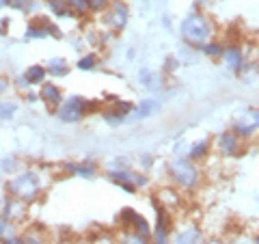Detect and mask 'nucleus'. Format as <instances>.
<instances>
[{
	"mask_svg": "<svg viewBox=\"0 0 259 244\" xmlns=\"http://www.w3.org/2000/svg\"><path fill=\"white\" fill-rule=\"evenodd\" d=\"M3 190L7 192V197H13V199H20L24 203H32L41 201L44 197V190H46V184H44V175L35 169H20L15 175H11L9 180L5 182Z\"/></svg>",
	"mask_w": 259,
	"mask_h": 244,
	"instance_id": "f257e3e1",
	"label": "nucleus"
},
{
	"mask_svg": "<svg viewBox=\"0 0 259 244\" xmlns=\"http://www.w3.org/2000/svg\"><path fill=\"white\" fill-rule=\"evenodd\" d=\"M0 26L7 30V26H9V18H3V20H0Z\"/></svg>",
	"mask_w": 259,
	"mask_h": 244,
	"instance_id": "79ce46f5",
	"label": "nucleus"
},
{
	"mask_svg": "<svg viewBox=\"0 0 259 244\" xmlns=\"http://www.w3.org/2000/svg\"><path fill=\"white\" fill-rule=\"evenodd\" d=\"M22 238L26 244H52L50 238L46 235V229H39V225H30L24 229Z\"/></svg>",
	"mask_w": 259,
	"mask_h": 244,
	"instance_id": "6ab92c4d",
	"label": "nucleus"
},
{
	"mask_svg": "<svg viewBox=\"0 0 259 244\" xmlns=\"http://www.w3.org/2000/svg\"><path fill=\"white\" fill-rule=\"evenodd\" d=\"M97 63H100V56L97 52H89V54H82L76 63V69L78 71H93L97 67Z\"/></svg>",
	"mask_w": 259,
	"mask_h": 244,
	"instance_id": "4be33fe9",
	"label": "nucleus"
},
{
	"mask_svg": "<svg viewBox=\"0 0 259 244\" xmlns=\"http://www.w3.org/2000/svg\"><path fill=\"white\" fill-rule=\"evenodd\" d=\"M203 242H205L203 231H201L199 227L190 225V227H186V229H182L180 233H177L171 244H203Z\"/></svg>",
	"mask_w": 259,
	"mask_h": 244,
	"instance_id": "f3484780",
	"label": "nucleus"
},
{
	"mask_svg": "<svg viewBox=\"0 0 259 244\" xmlns=\"http://www.w3.org/2000/svg\"><path fill=\"white\" fill-rule=\"evenodd\" d=\"M87 5H89V13H102L108 9L110 0H87Z\"/></svg>",
	"mask_w": 259,
	"mask_h": 244,
	"instance_id": "473e14b6",
	"label": "nucleus"
},
{
	"mask_svg": "<svg viewBox=\"0 0 259 244\" xmlns=\"http://www.w3.org/2000/svg\"><path fill=\"white\" fill-rule=\"evenodd\" d=\"M207 153H209V141L207 138H201V141H197L192 145V147L188 149V160H203L207 158Z\"/></svg>",
	"mask_w": 259,
	"mask_h": 244,
	"instance_id": "412c9836",
	"label": "nucleus"
},
{
	"mask_svg": "<svg viewBox=\"0 0 259 244\" xmlns=\"http://www.w3.org/2000/svg\"><path fill=\"white\" fill-rule=\"evenodd\" d=\"M141 165H143L145 169H149V167L153 165V156H143V160H141Z\"/></svg>",
	"mask_w": 259,
	"mask_h": 244,
	"instance_id": "ea45409f",
	"label": "nucleus"
},
{
	"mask_svg": "<svg viewBox=\"0 0 259 244\" xmlns=\"http://www.w3.org/2000/svg\"><path fill=\"white\" fill-rule=\"evenodd\" d=\"M177 65H180V61H177L175 56H168V59H166V67H164V71H168V74H171V71H175V69H177Z\"/></svg>",
	"mask_w": 259,
	"mask_h": 244,
	"instance_id": "c9c22d12",
	"label": "nucleus"
},
{
	"mask_svg": "<svg viewBox=\"0 0 259 244\" xmlns=\"http://www.w3.org/2000/svg\"><path fill=\"white\" fill-rule=\"evenodd\" d=\"M102 117H104V121H106L108 126H121V124H125V117H123V115H119L115 108L104 110V112H102Z\"/></svg>",
	"mask_w": 259,
	"mask_h": 244,
	"instance_id": "7c9ffc66",
	"label": "nucleus"
},
{
	"mask_svg": "<svg viewBox=\"0 0 259 244\" xmlns=\"http://www.w3.org/2000/svg\"><path fill=\"white\" fill-rule=\"evenodd\" d=\"M11 80H13V89H15V91H20V93L30 91V85H28V80L24 78V74H20L18 78H11Z\"/></svg>",
	"mask_w": 259,
	"mask_h": 244,
	"instance_id": "f704fd0d",
	"label": "nucleus"
},
{
	"mask_svg": "<svg viewBox=\"0 0 259 244\" xmlns=\"http://www.w3.org/2000/svg\"><path fill=\"white\" fill-rule=\"evenodd\" d=\"M203 244H227V242L221 240V238H212V240H207V242H203Z\"/></svg>",
	"mask_w": 259,
	"mask_h": 244,
	"instance_id": "a19ab883",
	"label": "nucleus"
},
{
	"mask_svg": "<svg viewBox=\"0 0 259 244\" xmlns=\"http://www.w3.org/2000/svg\"><path fill=\"white\" fill-rule=\"evenodd\" d=\"M139 83L143 85V87H147V89H158V76L153 74L151 69H141L139 71Z\"/></svg>",
	"mask_w": 259,
	"mask_h": 244,
	"instance_id": "cd10ccee",
	"label": "nucleus"
},
{
	"mask_svg": "<svg viewBox=\"0 0 259 244\" xmlns=\"http://www.w3.org/2000/svg\"><path fill=\"white\" fill-rule=\"evenodd\" d=\"M3 244H26V242H24V238H22V233H18V235H13V238H9V240H5Z\"/></svg>",
	"mask_w": 259,
	"mask_h": 244,
	"instance_id": "4c0bfd02",
	"label": "nucleus"
},
{
	"mask_svg": "<svg viewBox=\"0 0 259 244\" xmlns=\"http://www.w3.org/2000/svg\"><path fill=\"white\" fill-rule=\"evenodd\" d=\"M5 7H7V0H0V11H3Z\"/></svg>",
	"mask_w": 259,
	"mask_h": 244,
	"instance_id": "c03bdc74",
	"label": "nucleus"
},
{
	"mask_svg": "<svg viewBox=\"0 0 259 244\" xmlns=\"http://www.w3.org/2000/svg\"><path fill=\"white\" fill-rule=\"evenodd\" d=\"M117 244H151L149 238H145L141 233H134V231H123L121 238L117 240Z\"/></svg>",
	"mask_w": 259,
	"mask_h": 244,
	"instance_id": "a878e982",
	"label": "nucleus"
},
{
	"mask_svg": "<svg viewBox=\"0 0 259 244\" xmlns=\"http://www.w3.org/2000/svg\"><path fill=\"white\" fill-rule=\"evenodd\" d=\"M3 201H5V197H3V194H0V210H3Z\"/></svg>",
	"mask_w": 259,
	"mask_h": 244,
	"instance_id": "3c124183",
	"label": "nucleus"
},
{
	"mask_svg": "<svg viewBox=\"0 0 259 244\" xmlns=\"http://www.w3.org/2000/svg\"><path fill=\"white\" fill-rule=\"evenodd\" d=\"M143 3H145V0H143Z\"/></svg>",
	"mask_w": 259,
	"mask_h": 244,
	"instance_id": "864d4df0",
	"label": "nucleus"
},
{
	"mask_svg": "<svg viewBox=\"0 0 259 244\" xmlns=\"http://www.w3.org/2000/svg\"><path fill=\"white\" fill-rule=\"evenodd\" d=\"M37 93H39V102H44L46 106H48V110H52V112L59 108L61 102L65 100L63 89H61L59 85H54V83H48V80H46L41 87H39Z\"/></svg>",
	"mask_w": 259,
	"mask_h": 244,
	"instance_id": "f8f14e48",
	"label": "nucleus"
},
{
	"mask_svg": "<svg viewBox=\"0 0 259 244\" xmlns=\"http://www.w3.org/2000/svg\"><path fill=\"white\" fill-rule=\"evenodd\" d=\"M223 61L231 71L240 74L242 67H244V52H242L240 46H227L223 52Z\"/></svg>",
	"mask_w": 259,
	"mask_h": 244,
	"instance_id": "2eb2a0df",
	"label": "nucleus"
},
{
	"mask_svg": "<svg viewBox=\"0 0 259 244\" xmlns=\"http://www.w3.org/2000/svg\"><path fill=\"white\" fill-rule=\"evenodd\" d=\"M233 244H253V242H242V240H236Z\"/></svg>",
	"mask_w": 259,
	"mask_h": 244,
	"instance_id": "de8ad7c7",
	"label": "nucleus"
},
{
	"mask_svg": "<svg viewBox=\"0 0 259 244\" xmlns=\"http://www.w3.org/2000/svg\"><path fill=\"white\" fill-rule=\"evenodd\" d=\"M24 78L28 80L30 87H41L46 80H48V71H46L44 65L35 63V65H28V67L24 69Z\"/></svg>",
	"mask_w": 259,
	"mask_h": 244,
	"instance_id": "a211bd4d",
	"label": "nucleus"
},
{
	"mask_svg": "<svg viewBox=\"0 0 259 244\" xmlns=\"http://www.w3.org/2000/svg\"><path fill=\"white\" fill-rule=\"evenodd\" d=\"M15 112H18V104L15 102H3L0 100V119L3 121H9L15 117Z\"/></svg>",
	"mask_w": 259,
	"mask_h": 244,
	"instance_id": "c756f323",
	"label": "nucleus"
},
{
	"mask_svg": "<svg viewBox=\"0 0 259 244\" xmlns=\"http://www.w3.org/2000/svg\"><path fill=\"white\" fill-rule=\"evenodd\" d=\"M7 7L20 13H32L37 7V0H7Z\"/></svg>",
	"mask_w": 259,
	"mask_h": 244,
	"instance_id": "b1692460",
	"label": "nucleus"
},
{
	"mask_svg": "<svg viewBox=\"0 0 259 244\" xmlns=\"http://www.w3.org/2000/svg\"><path fill=\"white\" fill-rule=\"evenodd\" d=\"M197 3H199V5H207V3H209V0H197Z\"/></svg>",
	"mask_w": 259,
	"mask_h": 244,
	"instance_id": "8fccbe9b",
	"label": "nucleus"
},
{
	"mask_svg": "<svg viewBox=\"0 0 259 244\" xmlns=\"http://www.w3.org/2000/svg\"><path fill=\"white\" fill-rule=\"evenodd\" d=\"M61 169L71 177H80V180H95L97 177V165L93 160H80V162H63Z\"/></svg>",
	"mask_w": 259,
	"mask_h": 244,
	"instance_id": "9b49d317",
	"label": "nucleus"
},
{
	"mask_svg": "<svg viewBox=\"0 0 259 244\" xmlns=\"http://www.w3.org/2000/svg\"><path fill=\"white\" fill-rule=\"evenodd\" d=\"M231 132L238 134L240 138H248V136L259 134V108L248 106V108H242L240 112H236L233 124H231Z\"/></svg>",
	"mask_w": 259,
	"mask_h": 244,
	"instance_id": "39448f33",
	"label": "nucleus"
},
{
	"mask_svg": "<svg viewBox=\"0 0 259 244\" xmlns=\"http://www.w3.org/2000/svg\"><path fill=\"white\" fill-rule=\"evenodd\" d=\"M13 89V80H11V76L9 74H3L0 71V97L3 95H7Z\"/></svg>",
	"mask_w": 259,
	"mask_h": 244,
	"instance_id": "72a5a7b5",
	"label": "nucleus"
},
{
	"mask_svg": "<svg viewBox=\"0 0 259 244\" xmlns=\"http://www.w3.org/2000/svg\"><path fill=\"white\" fill-rule=\"evenodd\" d=\"M44 3H46V7H48V9H50V13L54 15V18H74V11H71L69 9V7H67V3H65V0H44Z\"/></svg>",
	"mask_w": 259,
	"mask_h": 244,
	"instance_id": "aec40b11",
	"label": "nucleus"
},
{
	"mask_svg": "<svg viewBox=\"0 0 259 244\" xmlns=\"http://www.w3.org/2000/svg\"><path fill=\"white\" fill-rule=\"evenodd\" d=\"M93 244H117V240L115 238H106V235H104V238H93Z\"/></svg>",
	"mask_w": 259,
	"mask_h": 244,
	"instance_id": "58836bf2",
	"label": "nucleus"
},
{
	"mask_svg": "<svg viewBox=\"0 0 259 244\" xmlns=\"http://www.w3.org/2000/svg\"><path fill=\"white\" fill-rule=\"evenodd\" d=\"M52 20L46 18V15H37L28 22L26 30H24V39L26 42H35V39H46L48 37V28H50Z\"/></svg>",
	"mask_w": 259,
	"mask_h": 244,
	"instance_id": "ddd939ff",
	"label": "nucleus"
},
{
	"mask_svg": "<svg viewBox=\"0 0 259 244\" xmlns=\"http://www.w3.org/2000/svg\"><path fill=\"white\" fill-rule=\"evenodd\" d=\"M13 235H18V225L5 221V218L0 216V244H3L5 240L13 238Z\"/></svg>",
	"mask_w": 259,
	"mask_h": 244,
	"instance_id": "393cba45",
	"label": "nucleus"
},
{
	"mask_svg": "<svg viewBox=\"0 0 259 244\" xmlns=\"http://www.w3.org/2000/svg\"><path fill=\"white\" fill-rule=\"evenodd\" d=\"M199 50L203 52L205 56H209V59H223V52H225V48H223L221 44H216V42H207L205 46H201Z\"/></svg>",
	"mask_w": 259,
	"mask_h": 244,
	"instance_id": "bb28decb",
	"label": "nucleus"
},
{
	"mask_svg": "<svg viewBox=\"0 0 259 244\" xmlns=\"http://www.w3.org/2000/svg\"><path fill=\"white\" fill-rule=\"evenodd\" d=\"M5 35H7V30H5V28H3V26H0V39H3V37H5Z\"/></svg>",
	"mask_w": 259,
	"mask_h": 244,
	"instance_id": "a18cd8bd",
	"label": "nucleus"
},
{
	"mask_svg": "<svg viewBox=\"0 0 259 244\" xmlns=\"http://www.w3.org/2000/svg\"><path fill=\"white\" fill-rule=\"evenodd\" d=\"M44 67H46V71H48V76H52V78H65V76L71 74L69 63L65 61L63 56H52V59L44 65Z\"/></svg>",
	"mask_w": 259,
	"mask_h": 244,
	"instance_id": "dca6fc26",
	"label": "nucleus"
},
{
	"mask_svg": "<svg viewBox=\"0 0 259 244\" xmlns=\"http://www.w3.org/2000/svg\"><path fill=\"white\" fill-rule=\"evenodd\" d=\"M20 169H22V160L18 156H7L0 160V171H3L5 175H15Z\"/></svg>",
	"mask_w": 259,
	"mask_h": 244,
	"instance_id": "5701e85b",
	"label": "nucleus"
},
{
	"mask_svg": "<svg viewBox=\"0 0 259 244\" xmlns=\"http://www.w3.org/2000/svg\"><path fill=\"white\" fill-rule=\"evenodd\" d=\"M218 149H221L225 158H240L244 153V143H242V138L238 134L227 130V132L218 136Z\"/></svg>",
	"mask_w": 259,
	"mask_h": 244,
	"instance_id": "9d476101",
	"label": "nucleus"
},
{
	"mask_svg": "<svg viewBox=\"0 0 259 244\" xmlns=\"http://www.w3.org/2000/svg\"><path fill=\"white\" fill-rule=\"evenodd\" d=\"M168 233H171V231L160 229V227H151L149 242H151V244H171V240H168Z\"/></svg>",
	"mask_w": 259,
	"mask_h": 244,
	"instance_id": "c85d7f7f",
	"label": "nucleus"
},
{
	"mask_svg": "<svg viewBox=\"0 0 259 244\" xmlns=\"http://www.w3.org/2000/svg\"><path fill=\"white\" fill-rule=\"evenodd\" d=\"M162 24H164L166 28H171V20H168V18H162Z\"/></svg>",
	"mask_w": 259,
	"mask_h": 244,
	"instance_id": "37998d69",
	"label": "nucleus"
},
{
	"mask_svg": "<svg viewBox=\"0 0 259 244\" xmlns=\"http://www.w3.org/2000/svg\"><path fill=\"white\" fill-rule=\"evenodd\" d=\"M112 104H115V106H110V108H115V110L119 112V115H123L125 119H127V115H130V112H132V110H134V104H132V102L115 100V102H112Z\"/></svg>",
	"mask_w": 259,
	"mask_h": 244,
	"instance_id": "2f4dec72",
	"label": "nucleus"
},
{
	"mask_svg": "<svg viewBox=\"0 0 259 244\" xmlns=\"http://www.w3.org/2000/svg\"><path fill=\"white\" fill-rule=\"evenodd\" d=\"M108 180L112 184L121 186L125 192L134 194L139 188H143V186H147V175L143 173H136V171H130V169H110L108 171Z\"/></svg>",
	"mask_w": 259,
	"mask_h": 244,
	"instance_id": "423d86ee",
	"label": "nucleus"
},
{
	"mask_svg": "<svg viewBox=\"0 0 259 244\" xmlns=\"http://www.w3.org/2000/svg\"><path fill=\"white\" fill-rule=\"evenodd\" d=\"M156 112H160V102L158 100H143L141 104H134V110L127 115V124H136L147 117H153Z\"/></svg>",
	"mask_w": 259,
	"mask_h": 244,
	"instance_id": "4468645a",
	"label": "nucleus"
},
{
	"mask_svg": "<svg viewBox=\"0 0 259 244\" xmlns=\"http://www.w3.org/2000/svg\"><path fill=\"white\" fill-rule=\"evenodd\" d=\"M168 175L175 182V186H180L184 190H194L201 182V171L188 158H175L168 165Z\"/></svg>",
	"mask_w": 259,
	"mask_h": 244,
	"instance_id": "20e7f679",
	"label": "nucleus"
},
{
	"mask_svg": "<svg viewBox=\"0 0 259 244\" xmlns=\"http://www.w3.org/2000/svg\"><path fill=\"white\" fill-rule=\"evenodd\" d=\"M253 244H259V233H257L255 238H253Z\"/></svg>",
	"mask_w": 259,
	"mask_h": 244,
	"instance_id": "09e8293b",
	"label": "nucleus"
},
{
	"mask_svg": "<svg viewBox=\"0 0 259 244\" xmlns=\"http://www.w3.org/2000/svg\"><path fill=\"white\" fill-rule=\"evenodd\" d=\"M56 244H69V242H63V240H61V242H56Z\"/></svg>",
	"mask_w": 259,
	"mask_h": 244,
	"instance_id": "603ef678",
	"label": "nucleus"
},
{
	"mask_svg": "<svg viewBox=\"0 0 259 244\" xmlns=\"http://www.w3.org/2000/svg\"><path fill=\"white\" fill-rule=\"evenodd\" d=\"M97 106H100L97 102L87 100L82 95H67L61 102V106L54 110V115L61 124H80V121H82L89 112H93Z\"/></svg>",
	"mask_w": 259,
	"mask_h": 244,
	"instance_id": "7ed1b4c3",
	"label": "nucleus"
},
{
	"mask_svg": "<svg viewBox=\"0 0 259 244\" xmlns=\"http://www.w3.org/2000/svg\"><path fill=\"white\" fill-rule=\"evenodd\" d=\"M78 244H93V240H80Z\"/></svg>",
	"mask_w": 259,
	"mask_h": 244,
	"instance_id": "49530a36",
	"label": "nucleus"
},
{
	"mask_svg": "<svg viewBox=\"0 0 259 244\" xmlns=\"http://www.w3.org/2000/svg\"><path fill=\"white\" fill-rule=\"evenodd\" d=\"M24 100H26L28 104H37V102H39V93H37V91H32V89H30V91L24 93Z\"/></svg>",
	"mask_w": 259,
	"mask_h": 244,
	"instance_id": "e433bc0d",
	"label": "nucleus"
},
{
	"mask_svg": "<svg viewBox=\"0 0 259 244\" xmlns=\"http://www.w3.org/2000/svg\"><path fill=\"white\" fill-rule=\"evenodd\" d=\"M119 223L123 225L125 231L141 233V235H145V238H149V235H151V225H149V221H147L145 216H141V214L136 212V210H132V208H123V210H121Z\"/></svg>",
	"mask_w": 259,
	"mask_h": 244,
	"instance_id": "6e6552de",
	"label": "nucleus"
},
{
	"mask_svg": "<svg viewBox=\"0 0 259 244\" xmlns=\"http://www.w3.org/2000/svg\"><path fill=\"white\" fill-rule=\"evenodd\" d=\"M130 20V7L123 0H110L106 15H104V22H106V28L110 32H121L127 26Z\"/></svg>",
	"mask_w": 259,
	"mask_h": 244,
	"instance_id": "0eeeda50",
	"label": "nucleus"
},
{
	"mask_svg": "<svg viewBox=\"0 0 259 244\" xmlns=\"http://www.w3.org/2000/svg\"><path fill=\"white\" fill-rule=\"evenodd\" d=\"M180 32H182V42L186 46L197 48V50H199L201 46H205L207 42H212L214 26H212V22H209L201 11H190L182 20Z\"/></svg>",
	"mask_w": 259,
	"mask_h": 244,
	"instance_id": "f03ea898",
	"label": "nucleus"
},
{
	"mask_svg": "<svg viewBox=\"0 0 259 244\" xmlns=\"http://www.w3.org/2000/svg\"><path fill=\"white\" fill-rule=\"evenodd\" d=\"M28 203H24L20 199H13V197H5L3 201V210H0V216L9 223H15L20 225L28 218Z\"/></svg>",
	"mask_w": 259,
	"mask_h": 244,
	"instance_id": "1a4fd4ad",
	"label": "nucleus"
}]
</instances>
